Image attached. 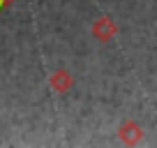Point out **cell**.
<instances>
[{"instance_id": "obj_2", "label": "cell", "mask_w": 157, "mask_h": 148, "mask_svg": "<svg viewBox=\"0 0 157 148\" xmlns=\"http://www.w3.org/2000/svg\"><path fill=\"white\" fill-rule=\"evenodd\" d=\"M93 33H95V37H97L99 42H109L118 35V25L113 23L111 19H99L97 23L93 25Z\"/></svg>"}, {"instance_id": "obj_1", "label": "cell", "mask_w": 157, "mask_h": 148, "mask_svg": "<svg viewBox=\"0 0 157 148\" xmlns=\"http://www.w3.org/2000/svg\"><path fill=\"white\" fill-rule=\"evenodd\" d=\"M141 139H143V127L139 123L129 120V123H125L123 127H120V141H123V143L134 146V143H139Z\"/></svg>"}, {"instance_id": "obj_3", "label": "cell", "mask_w": 157, "mask_h": 148, "mask_svg": "<svg viewBox=\"0 0 157 148\" xmlns=\"http://www.w3.org/2000/svg\"><path fill=\"white\" fill-rule=\"evenodd\" d=\"M56 76H58V88H60V90H67L69 86L74 84V81H72V76H69V74H65V72L56 74Z\"/></svg>"}]
</instances>
